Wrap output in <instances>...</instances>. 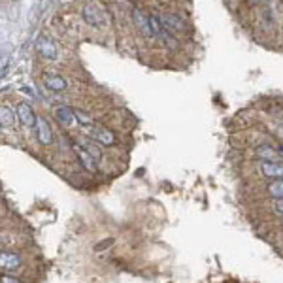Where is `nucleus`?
I'll list each match as a JSON object with an SVG mask.
<instances>
[{"instance_id":"nucleus-1","label":"nucleus","mask_w":283,"mask_h":283,"mask_svg":"<svg viewBox=\"0 0 283 283\" xmlns=\"http://www.w3.org/2000/svg\"><path fill=\"white\" fill-rule=\"evenodd\" d=\"M87 132L85 134L91 138V140H95V142H99L102 148H110L113 146L115 142H117V138L115 134L111 132L110 129H106V127H102V125H91V127H87L85 129Z\"/></svg>"},{"instance_id":"nucleus-2","label":"nucleus","mask_w":283,"mask_h":283,"mask_svg":"<svg viewBox=\"0 0 283 283\" xmlns=\"http://www.w3.org/2000/svg\"><path fill=\"white\" fill-rule=\"evenodd\" d=\"M23 266V255L19 251H0V274H15Z\"/></svg>"},{"instance_id":"nucleus-3","label":"nucleus","mask_w":283,"mask_h":283,"mask_svg":"<svg viewBox=\"0 0 283 283\" xmlns=\"http://www.w3.org/2000/svg\"><path fill=\"white\" fill-rule=\"evenodd\" d=\"M76 142L81 146V148L85 149L87 153L95 159L97 164H102V160H104V148L100 146L99 142H95V140H91L89 136H79V138H76Z\"/></svg>"},{"instance_id":"nucleus-4","label":"nucleus","mask_w":283,"mask_h":283,"mask_svg":"<svg viewBox=\"0 0 283 283\" xmlns=\"http://www.w3.org/2000/svg\"><path fill=\"white\" fill-rule=\"evenodd\" d=\"M15 110H17V117H19V121H21L23 127H26V129H36L38 115L34 113V110L30 108V104H26V102H19Z\"/></svg>"},{"instance_id":"nucleus-5","label":"nucleus","mask_w":283,"mask_h":283,"mask_svg":"<svg viewBox=\"0 0 283 283\" xmlns=\"http://www.w3.org/2000/svg\"><path fill=\"white\" fill-rule=\"evenodd\" d=\"M70 148H72V151L76 153L77 160L81 162V166L85 168L87 172H93V174H95L97 170H99V164L95 162V159H93V157H91V155H89V153H87L85 149L81 148V146H79V144H77L76 140L72 142V146H70Z\"/></svg>"},{"instance_id":"nucleus-6","label":"nucleus","mask_w":283,"mask_h":283,"mask_svg":"<svg viewBox=\"0 0 283 283\" xmlns=\"http://www.w3.org/2000/svg\"><path fill=\"white\" fill-rule=\"evenodd\" d=\"M83 17L91 26H102L106 23V13L95 4H87L85 10H83Z\"/></svg>"},{"instance_id":"nucleus-7","label":"nucleus","mask_w":283,"mask_h":283,"mask_svg":"<svg viewBox=\"0 0 283 283\" xmlns=\"http://www.w3.org/2000/svg\"><path fill=\"white\" fill-rule=\"evenodd\" d=\"M36 134L38 142L42 146H51L53 144V130H51V127L46 117H38L36 119Z\"/></svg>"},{"instance_id":"nucleus-8","label":"nucleus","mask_w":283,"mask_h":283,"mask_svg":"<svg viewBox=\"0 0 283 283\" xmlns=\"http://www.w3.org/2000/svg\"><path fill=\"white\" fill-rule=\"evenodd\" d=\"M36 50L44 59H50V61H55L57 55H59V53H57V46L51 42L50 38H46V36H42L40 40H38Z\"/></svg>"},{"instance_id":"nucleus-9","label":"nucleus","mask_w":283,"mask_h":283,"mask_svg":"<svg viewBox=\"0 0 283 283\" xmlns=\"http://www.w3.org/2000/svg\"><path fill=\"white\" fill-rule=\"evenodd\" d=\"M160 25L164 26L166 30H176V32H180V30H185V23L183 19L180 17V15H176V13H162L159 17Z\"/></svg>"},{"instance_id":"nucleus-10","label":"nucleus","mask_w":283,"mask_h":283,"mask_svg":"<svg viewBox=\"0 0 283 283\" xmlns=\"http://www.w3.org/2000/svg\"><path fill=\"white\" fill-rule=\"evenodd\" d=\"M260 170L270 180H282L283 178V164L274 162V160H262L260 162Z\"/></svg>"},{"instance_id":"nucleus-11","label":"nucleus","mask_w":283,"mask_h":283,"mask_svg":"<svg viewBox=\"0 0 283 283\" xmlns=\"http://www.w3.org/2000/svg\"><path fill=\"white\" fill-rule=\"evenodd\" d=\"M132 21H134L136 28H138L144 36L153 38V34H151V26H149V19L142 13V10H138V8L132 10Z\"/></svg>"},{"instance_id":"nucleus-12","label":"nucleus","mask_w":283,"mask_h":283,"mask_svg":"<svg viewBox=\"0 0 283 283\" xmlns=\"http://www.w3.org/2000/svg\"><path fill=\"white\" fill-rule=\"evenodd\" d=\"M55 119H57L59 125H62V127H70V125H74L76 121L74 110L68 108V106H61V108L55 110Z\"/></svg>"},{"instance_id":"nucleus-13","label":"nucleus","mask_w":283,"mask_h":283,"mask_svg":"<svg viewBox=\"0 0 283 283\" xmlns=\"http://www.w3.org/2000/svg\"><path fill=\"white\" fill-rule=\"evenodd\" d=\"M44 85L48 87L50 91H64V89H66V81L62 79L61 76L48 74L44 76Z\"/></svg>"},{"instance_id":"nucleus-14","label":"nucleus","mask_w":283,"mask_h":283,"mask_svg":"<svg viewBox=\"0 0 283 283\" xmlns=\"http://www.w3.org/2000/svg\"><path fill=\"white\" fill-rule=\"evenodd\" d=\"M15 125V113L8 106H0V129H12Z\"/></svg>"},{"instance_id":"nucleus-15","label":"nucleus","mask_w":283,"mask_h":283,"mask_svg":"<svg viewBox=\"0 0 283 283\" xmlns=\"http://www.w3.org/2000/svg\"><path fill=\"white\" fill-rule=\"evenodd\" d=\"M72 110H74L76 123L79 125L81 129H87V127H91V125H93V117H91L87 111L79 110V108H72Z\"/></svg>"},{"instance_id":"nucleus-16","label":"nucleus","mask_w":283,"mask_h":283,"mask_svg":"<svg viewBox=\"0 0 283 283\" xmlns=\"http://www.w3.org/2000/svg\"><path fill=\"white\" fill-rule=\"evenodd\" d=\"M268 193L274 198H283V180H272L268 185Z\"/></svg>"},{"instance_id":"nucleus-17","label":"nucleus","mask_w":283,"mask_h":283,"mask_svg":"<svg viewBox=\"0 0 283 283\" xmlns=\"http://www.w3.org/2000/svg\"><path fill=\"white\" fill-rule=\"evenodd\" d=\"M0 283H23L19 278H15L12 274H0Z\"/></svg>"},{"instance_id":"nucleus-18","label":"nucleus","mask_w":283,"mask_h":283,"mask_svg":"<svg viewBox=\"0 0 283 283\" xmlns=\"http://www.w3.org/2000/svg\"><path fill=\"white\" fill-rule=\"evenodd\" d=\"M258 157H268V159H272V157H276V151L270 148H266V146H262V148L257 151Z\"/></svg>"},{"instance_id":"nucleus-19","label":"nucleus","mask_w":283,"mask_h":283,"mask_svg":"<svg viewBox=\"0 0 283 283\" xmlns=\"http://www.w3.org/2000/svg\"><path fill=\"white\" fill-rule=\"evenodd\" d=\"M274 208L278 213H282L283 215V198H276V204H274Z\"/></svg>"},{"instance_id":"nucleus-20","label":"nucleus","mask_w":283,"mask_h":283,"mask_svg":"<svg viewBox=\"0 0 283 283\" xmlns=\"http://www.w3.org/2000/svg\"><path fill=\"white\" fill-rule=\"evenodd\" d=\"M111 242H113L111 238H110V240H104V242H100L99 246H97V251H100V249H104V247H108V246H110V244H111Z\"/></svg>"},{"instance_id":"nucleus-21","label":"nucleus","mask_w":283,"mask_h":283,"mask_svg":"<svg viewBox=\"0 0 283 283\" xmlns=\"http://www.w3.org/2000/svg\"><path fill=\"white\" fill-rule=\"evenodd\" d=\"M6 244H8V240H6V238H4L2 234H0V249H2V247L6 246Z\"/></svg>"},{"instance_id":"nucleus-22","label":"nucleus","mask_w":283,"mask_h":283,"mask_svg":"<svg viewBox=\"0 0 283 283\" xmlns=\"http://www.w3.org/2000/svg\"><path fill=\"white\" fill-rule=\"evenodd\" d=\"M249 4H257V2H260V0H247Z\"/></svg>"}]
</instances>
